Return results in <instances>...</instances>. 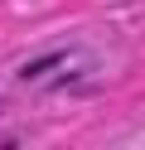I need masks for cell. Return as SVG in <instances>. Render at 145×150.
<instances>
[]
</instances>
